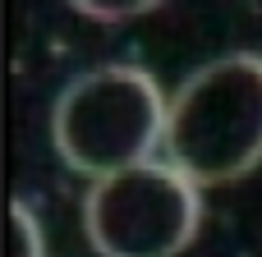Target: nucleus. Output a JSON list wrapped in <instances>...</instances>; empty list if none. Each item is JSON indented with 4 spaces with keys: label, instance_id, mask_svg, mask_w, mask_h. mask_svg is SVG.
Instances as JSON below:
<instances>
[{
    "label": "nucleus",
    "instance_id": "1",
    "mask_svg": "<svg viewBox=\"0 0 262 257\" xmlns=\"http://www.w3.org/2000/svg\"><path fill=\"white\" fill-rule=\"evenodd\" d=\"M166 161L198 189L230 184L262 161V55L230 51L193 69L166 115Z\"/></svg>",
    "mask_w": 262,
    "mask_h": 257
},
{
    "label": "nucleus",
    "instance_id": "2",
    "mask_svg": "<svg viewBox=\"0 0 262 257\" xmlns=\"http://www.w3.org/2000/svg\"><path fill=\"white\" fill-rule=\"evenodd\" d=\"M166 115L170 101L147 69L101 64L60 92L51 110V143L69 170L106 179L157 161V147H166Z\"/></svg>",
    "mask_w": 262,
    "mask_h": 257
},
{
    "label": "nucleus",
    "instance_id": "3",
    "mask_svg": "<svg viewBox=\"0 0 262 257\" xmlns=\"http://www.w3.org/2000/svg\"><path fill=\"white\" fill-rule=\"evenodd\" d=\"M203 225V189L170 161L92 179L83 230L101 257H180Z\"/></svg>",
    "mask_w": 262,
    "mask_h": 257
},
{
    "label": "nucleus",
    "instance_id": "4",
    "mask_svg": "<svg viewBox=\"0 0 262 257\" xmlns=\"http://www.w3.org/2000/svg\"><path fill=\"white\" fill-rule=\"evenodd\" d=\"M78 14L97 18V23H124V18H143L152 14L161 0H69Z\"/></svg>",
    "mask_w": 262,
    "mask_h": 257
},
{
    "label": "nucleus",
    "instance_id": "5",
    "mask_svg": "<svg viewBox=\"0 0 262 257\" xmlns=\"http://www.w3.org/2000/svg\"><path fill=\"white\" fill-rule=\"evenodd\" d=\"M14 244H18V257H46V235L28 202H14Z\"/></svg>",
    "mask_w": 262,
    "mask_h": 257
}]
</instances>
